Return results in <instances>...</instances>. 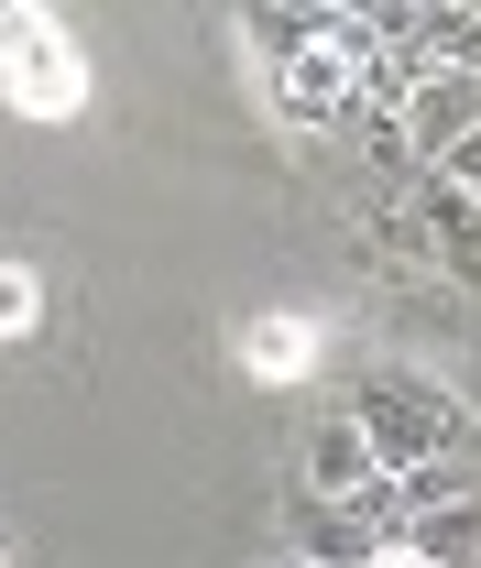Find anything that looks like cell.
<instances>
[{
	"label": "cell",
	"instance_id": "3",
	"mask_svg": "<svg viewBox=\"0 0 481 568\" xmlns=\"http://www.w3.org/2000/svg\"><path fill=\"white\" fill-rule=\"evenodd\" d=\"M405 241H415V252H438V274H449V284H481V197H471V186L415 175V186H405Z\"/></svg>",
	"mask_w": 481,
	"mask_h": 568
},
{
	"label": "cell",
	"instance_id": "12",
	"mask_svg": "<svg viewBox=\"0 0 481 568\" xmlns=\"http://www.w3.org/2000/svg\"><path fill=\"white\" fill-rule=\"evenodd\" d=\"M372 568H427V558H415V547H383V558H372Z\"/></svg>",
	"mask_w": 481,
	"mask_h": 568
},
{
	"label": "cell",
	"instance_id": "9",
	"mask_svg": "<svg viewBox=\"0 0 481 568\" xmlns=\"http://www.w3.org/2000/svg\"><path fill=\"white\" fill-rule=\"evenodd\" d=\"M241 33H252V44H263L274 67H295V55H318V44H329V11H295V0H252V11H241Z\"/></svg>",
	"mask_w": 481,
	"mask_h": 568
},
{
	"label": "cell",
	"instance_id": "11",
	"mask_svg": "<svg viewBox=\"0 0 481 568\" xmlns=\"http://www.w3.org/2000/svg\"><path fill=\"white\" fill-rule=\"evenodd\" d=\"M33 317H44V295H33V274H22V263H0V339H22Z\"/></svg>",
	"mask_w": 481,
	"mask_h": 568
},
{
	"label": "cell",
	"instance_id": "6",
	"mask_svg": "<svg viewBox=\"0 0 481 568\" xmlns=\"http://www.w3.org/2000/svg\"><path fill=\"white\" fill-rule=\"evenodd\" d=\"M274 110L295 121V132H350L361 121V99H350V67L318 44V55H295V67H274Z\"/></svg>",
	"mask_w": 481,
	"mask_h": 568
},
{
	"label": "cell",
	"instance_id": "2",
	"mask_svg": "<svg viewBox=\"0 0 481 568\" xmlns=\"http://www.w3.org/2000/svg\"><path fill=\"white\" fill-rule=\"evenodd\" d=\"M0 99L33 110V121H67L77 99H88V67H77L56 11H0Z\"/></svg>",
	"mask_w": 481,
	"mask_h": 568
},
{
	"label": "cell",
	"instance_id": "4",
	"mask_svg": "<svg viewBox=\"0 0 481 568\" xmlns=\"http://www.w3.org/2000/svg\"><path fill=\"white\" fill-rule=\"evenodd\" d=\"M394 132H405L415 175H427V164H449V153H460V142L481 132V77H460V67H427V77H415V99L394 110Z\"/></svg>",
	"mask_w": 481,
	"mask_h": 568
},
{
	"label": "cell",
	"instance_id": "10",
	"mask_svg": "<svg viewBox=\"0 0 481 568\" xmlns=\"http://www.w3.org/2000/svg\"><path fill=\"white\" fill-rule=\"evenodd\" d=\"M241 361H252L263 383H295V372L318 361V317H263V328L241 339Z\"/></svg>",
	"mask_w": 481,
	"mask_h": 568
},
{
	"label": "cell",
	"instance_id": "1",
	"mask_svg": "<svg viewBox=\"0 0 481 568\" xmlns=\"http://www.w3.org/2000/svg\"><path fill=\"white\" fill-rule=\"evenodd\" d=\"M350 426H361V448H372V470L394 481V470H427V459H449V448H471V416L427 383V372H372L361 394H350Z\"/></svg>",
	"mask_w": 481,
	"mask_h": 568
},
{
	"label": "cell",
	"instance_id": "5",
	"mask_svg": "<svg viewBox=\"0 0 481 568\" xmlns=\"http://www.w3.org/2000/svg\"><path fill=\"white\" fill-rule=\"evenodd\" d=\"M284 558H307V568H372V558H383V525H372L361 503H329V493L295 481V503H284Z\"/></svg>",
	"mask_w": 481,
	"mask_h": 568
},
{
	"label": "cell",
	"instance_id": "13",
	"mask_svg": "<svg viewBox=\"0 0 481 568\" xmlns=\"http://www.w3.org/2000/svg\"><path fill=\"white\" fill-rule=\"evenodd\" d=\"M284 568H307V558H284Z\"/></svg>",
	"mask_w": 481,
	"mask_h": 568
},
{
	"label": "cell",
	"instance_id": "8",
	"mask_svg": "<svg viewBox=\"0 0 481 568\" xmlns=\"http://www.w3.org/2000/svg\"><path fill=\"white\" fill-rule=\"evenodd\" d=\"M372 481H383V470H372V448H361V426H350V416H318V426H307V493L361 503Z\"/></svg>",
	"mask_w": 481,
	"mask_h": 568
},
{
	"label": "cell",
	"instance_id": "7",
	"mask_svg": "<svg viewBox=\"0 0 481 568\" xmlns=\"http://www.w3.org/2000/svg\"><path fill=\"white\" fill-rule=\"evenodd\" d=\"M394 547H415L427 568H481V481L449 503H427V514H405V536Z\"/></svg>",
	"mask_w": 481,
	"mask_h": 568
}]
</instances>
